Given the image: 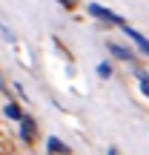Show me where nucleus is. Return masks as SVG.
I'll list each match as a JSON object with an SVG mask.
<instances>
[{
  "label": "nucleus",
  "mask_w": 149,
  "mask_h": 155,
  "mask_svg": "<svg viewBox=\"0 0 149 155\" xmlns=\"http://www.w3.org/2000/svg\"><path fill=\"white\" fill-rule=\"evenodd\" d=\"M89 15L92 17H98V20H103V23H112V26H126V20H123L121 15H115V12H109V9H103V6H98V3H89Z\"/></svg>",
  "instance_id": "nucleus-1"
},
{
  "label": "nucleus",
  "mask_w": 149,
  "mask_h": 155,
  "mask_svg": "<svg viewBox=\"0 0 149 155\" xmlns=\"http://www.w3.org/2000/svg\"><path fill=\"white\" fill-rule=\"evenodd\" d=\"M121 29H123V35H129V38H132V43H135V46H138V49H141V52H144V55L149 58V40L144 38V35H141L138 29H132L129 23H126V26H121Z\"/></svg>",
  "instance_id": "nucleus-2"
},
{
  "label": "nucleus",
  "mask_w": 149,
  "mask_h": 155,
  "mask_svg": "<svg viewBox=\"0 0 149 155\" xmlns=\"http://www.w3.org/2000/svg\"><path fill=\"white\" fill-rule=\"evenodd\" d=\"M106 49L112 52V58H118V61H123V63H132V61H135V55L129 52V46H121V43H106Z\"/></svg>",
  "instance_id": "nucleus-3"
},
{
  "label": "nucleus",
  "mask_w": 149,
  "mask_h": 155,
  "mask_svg": "<svg viewBox=\"0 0 149 155\" xmlns=\"http://www.w3.org/2000/svg\"><path fill=\"white\" fill-rule=\"evenodd\" d=\"M34 132H37V127H34V121H32V115H23V121H20V138L26 141V144H32V138H34Z\"/></svg>",
  "instance_id": "nucleus-4"
},
{
  "label": "nucleus",
  "mask_w": 149,
  "mask_h": 155,
  "mask_svg": "<svg viewBox=\"0 0 149 155\" xmlns=\"http://www.w3.org/2000/svg\"><path fill=\"white\" fill-rule=\"evenodd\" d=\"M46 150H49L52 155H69V152H72V150H69V147L63 144L60 138H49V144H46Z\"/></svg>",
  "instance_id": "nucleus-5"
},
{
  "label": "nucleus",
  "mask_w": 149,
  "mask_h": 155,
  "mask_svg": "<svg viewBox=\"0 0 149 155\" xmlns=\"http://www.w3.org/2000/svg\"><path fill=\"white\" fill-rule=\"evenodd\" d=\"M6 118H11V121H23V109L9 101V104H6Z\"/></svg>",
  "instance_id": "nucleus-6"
},
{
  "label": "nucleus",
  "mask_w": 149,
  "mask_h": 155,
  "mask_svg": "<svg viewBox=\"0 0 149 155\" xmlns=\"http://www.w3.org/2000/svg\"><path fill=\"white\" fill-rule=\"evenodd\" d=\"M95 72L103 78V81H109V78H112V63H98V69H95Z\"/></svg>",
  "instance_id": "nucleus-7"
},
{
  "label": "nucleus",
  "mask_w": 149,
  "mask_h": 155,
  "mask_svg": "<svg viewBox=\"0 0 149 155\" xmlns=\"http://www.w3.org/2000/svg\"><path fill=\"white\" fill-rule=\"evenodd\" d=\"M138 83H141V92L149 98V75L146 72H138Z\"/></svg>",
  "instance_id": "nucleus-8"
},
{
  "label": "nucleus",
  "mask_w": 149,
  "mask_h": 155,
  "mask_svg": "<svg viewBox=\"0 0 149 155\" xmlns=\"http://www.w3.org/2000/svg\"><path fill=\"white\" fill-rule=\"evenodd\" d=\"M57 3H60V6H66V9H72V6L77 3V0H57Z\"/></svg>",
  "instance_id": "nucleus-9"
},
{
  "label": "nucleus",
  "mask_w": 149,
  "mask_h": 155,
  "mask_svg": "<svg viewBox=\"0 0 149 155\" xmlns=\"http://www.w3.org/2000/svg\"><path fill=\"white\" fill-rule=\"evenodd\" d=\"M106 155H121V152H118L115 147H109V152H106Z\"/></svg>",
  "instance_id": "nucleus-10"
}]
</instances>
